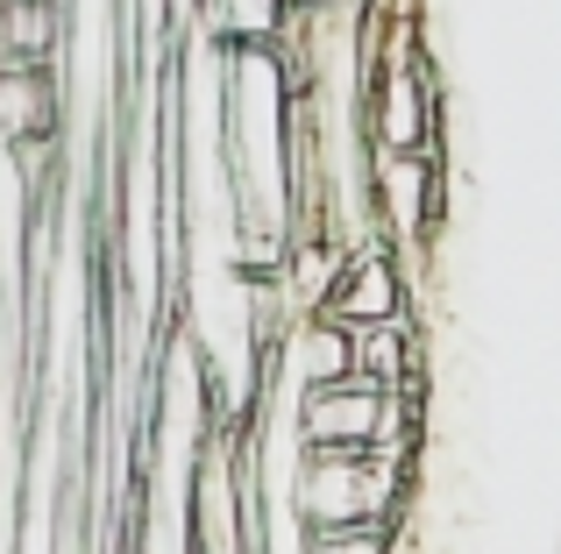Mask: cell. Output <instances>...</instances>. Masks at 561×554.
<instances>
[{
    "label": "cell",
    "mask_w": 561,
    "mask_h": 554,
    "mask_svg": "<svg viewBox=\"0 0 561 554\" xmlns=\"http://www.w3.org/2000/svg\"><path fill=\"white\" fill-rule=\"evenodd\" d=\"M306 554H391V533L383 527H320Z\"/></svg>",
    "instance_id": "8992f818"
},
{
    "label": "cell",
    "mask_w": 561,
    "mask_h": 554,
    "mask_svg": "<svg viewBox=\"0 0 561 554\" xmlns=\"http://www.w3.org/2000/svg\"><path fill=\"white\" fill-rule=\"evenodd\" d=\"M328 320H342V327H377V320H398L405 313V277H398V256L391 242H370V250H348L342 277H334L328 305H320Z\"/></svg>",
    "instance_id": "6da1fadb"
},
{
    "label": "cell",
    "mask_w": 561,
    "mask_h": 554,
    "mask_svg": "<svg viewBox=\"0 0 561 554\" xmlns=\"http://www.w3.org/2000/svg\"><path fill=\"white\" fill-rule=\"evenodd\" d=\"M277 362H285L306 391L342 384V377H356V327H342V320H328V313H306L299 327H291V342H285Z\"/></svg>",
    "instance_id": "7a4b0ae2"
},
{
    "label": "cell",
    "mask_w": 561,
    "mask_h": 554,
    "mask_svg": "<svg viewBox=\"0 0 561 554\" xmlns=\"http://www.w3.org/2000/svg\"><path fill=\"white\" fill-rule=\"evenodd\" d=\"M65 50L57 0H0V65H50Z\"/></svg>",
    "instance_id": "5b68a950"
},
{
    "label": "cell",
    "mask_w": 561,
    "mask_h": 554,
    "mask_svg": "<svg viewBox=\"0 0 561 554\" xmlns=\"http://www.w3.org/2000/svg\"><path fill=\"white\" fill-rule=\"evenodd\" d=\"M356 377L377 391H412L420 384V342H412V320H377V327H356Z\"/></svg>",
    "instance_id": "277c9868"
},
{
    "label": "cell",
    "mask_w": 561,
    "mask_h": 554,
    "mask_svg": "<svg viewBox=\"0 0 561 554\" xmlns=\"http://www.w3.org/2000/svg\"><path fill=\"white\" fill-rule=\"evenodd\" d=\"M22 136H57L50 65H0V150Z\"/></svg>",
    "instance_id": "3957f363"
},
{
    "label": "cell",
    "mask_w": 561,
    "mask_h": 554,
    "mask_svg": "<svg viewBox=\"0 0 561 554\" xmlns=\"http://www.w3.org/2000/svg\"><path fill=\"white\" fill-rule=\"evenodd\" d=\"M285 14H328V8H342V0H277Z\"/></svg>",
    "instance_id": "52a82bcc"
}]
</instances>
